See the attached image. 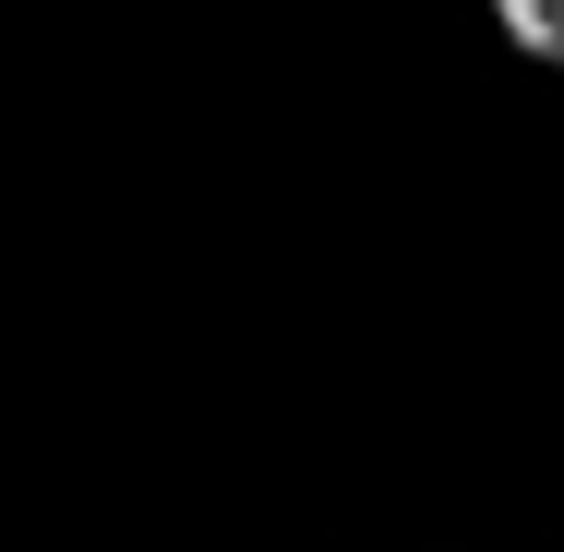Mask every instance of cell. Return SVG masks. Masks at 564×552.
I'll return each instance as SVG.
<instances>
[{
  "instance_id": "obj_1",
  "label": "cell",
  "mask_w": 564,
  "mask_h": 552,
  "mask_svg": "<svg viewBox=\"0 0 564 552\" xmlns=\"http://www.w3.org/2000/svg\"><path fill=\"white\" fill-rule=\"evenodd\" d=\"M480 12H492L529 61H564V0H480Z\"/></svg>"
}]
</instances>
